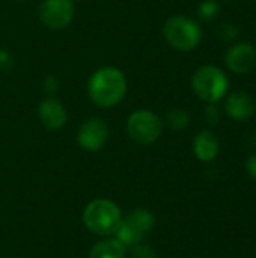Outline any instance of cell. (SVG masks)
<instances>
[{
  "label": "cell",
  "instance_id": "obj_1",
  "mask_svg": "<svg viewBox=\"0 0 256 258\" xmlns=\"http://www.w3.org/2000/svg\"><path fill=\"white\" fill-rule=\"evenodd\" d=\"M88 92L94 104L98 107H113L124 98L127 92L125 76L115 67L100 68L89 79Z\"/></svg>",
  "mask_w": 256,
  "mask_h": 258
},
{
  "label": "cell",
  "instance_id": "obj_2",
  "mask_svg": "<svg viewBox=\"0 0 256 258\" xmlns=\"http://www.w3.org/2000/svg\"><path fill=\"white\" fill-rule=\"evenodd\" d=\"M122 221L121 209L107 198L91 201L83 212L84 227L97 236H113Z\"/></svg>",
  "mask_w": 256,
  "mask_h": 258
},
{
  "label": "cell",
  "instance_id": "obj_3",
  "mask_svg": "<svg viewBox=\"0 0 256 258\" xmlns=\"http://www.w3.org/2000/svg\"><path fill=\"white\" fill-rule=\"evenodd\" d=\"M192 88L195 94L205 103L220 101L229 88V79L225 71L216 65L199 67L192 77Z\"/></svg>",
  "mask_w": 256,
  "mask_h": 258
},
{
  "label": "cell",
  "instance_id": "obj_4",
  "mask_svg": "<svg viewBox=\"0 0 256 258\" xmlns=\"http://www.w3.org/2000/svg\"><path fill=\"white\" fill-rule=\"evenodd\" d=\"M164 39L178 51H192L202 39L201 26L184 15H174L166 20L163 27Z\"/></svg>",
  "mask_w": 256,
  "mask_h": 258
},
{
  "label": "cell",
  "instance_id": "obj_5",
  "mask_svg": "<svg viewBox=\"0 0 256 258\" xmlns=\"http://www.w3.org/2000/svg\"><path fill=\"white\" fill-rule=\"evenodd\" d=\"M163 130L161 119L157 113L142 109L133 112L127 119V133L128 136L140 145L154 144Z\"/></svg>",
  "mask_w": 256,
  "mask_h": 258
},
{
  "label": "cell",
  "instance_id": "obj_6",
  "mask_svg": "<svg viewBox=\"0 0 256 258\" xmlns=\"http://www.w3.org/2000/svg\"><path fill=\"white\" fill-rule=\"evenodd\" d=\"M72 0H44L39 6V20L50 29H63L74 18Z\"/></svg>",
  "mask_w": 256,
  "mask_h": 258
},
{
  "label": "cell",
  "instance_id": "obj_7",
  "mask_svg": "<svg viewBox=\"0 0 256 258\" xmlns=\"http://www.w3.org/2000/svg\"><path fill=\"white\" fill-rule=\"evenodd\" d=\"M107 138H109V127L100 118H91L84 121L78 128V135H77L78 145L91 153L101 150L106 145Z\"/></svg>",
  "mask_w": 256,
  "mask_h": 258
},
{
  "label": "cell",
  "instance_id": "obj_8",
  "mask_svg": "<svg viewBox=\"0 0 256 258\" xmlns=\"http://www.w3.org/2000/svg\"><path fill=\"white\" fill-rule=\"evenodd\" d=\"M225 62L226 67L235 74L249 73L256 63L255 47L249 42H237L228 50Z\"/></svg>",
  "mask_w": 256,
  "mask_h": 258
},
{
  "label": "cell",
  "instance_id": "obj_9",
  "mask_svg": "<svg viewBox=\"0 0 256 258\" xmlns=\"http://www.w3.org/2000/svg\"><path fill=\"white\" fill-rule=\"evenodd\" d=\"M256 103L253 97L244 91H237L228 95L225 101V112L229 118L237 121H246L253 116Z\"/></svg>",
  "mask_w": 256,
  "mask_h": 258
},
{
  "label": "cell",
  "instance_id": "obj_10",
  "mask_svg": "<svg viewBox=\"0 0 256 258\" xmlns=\"http://www.w3.org/2000/svg\"><path fill=\"white\" fill-rule=\"evenodd\" d=\"M38 116L42 125L48 130H59L66 122V110L65 106L56 98H45L39 103Z\"/></svg>",
  "mask_w": 256,
  "mask_h": 258
},
{
  "label": "cell",
  "instance_id": "obj_11",
  "mask_svg": "<svg viewBox=\"0 0 256 258\" xmlns=\"http://www.w3.org/2000/svg\"><path fill=\"white\" fill-rule=\"evenodd\" d=\"M195 156L201 162H213L219 154V139L210 130H202L193 141Z\"/></svg>",
  "mask_w": 256,
  "mask_h": 258
},
{
  "label": "cell",
  "instance_id": "obj_12",
  "mask_svg": "<svg viewBox=\"0 0 256 258\" xmlns=\"http://www.w3.org/2000/svg\"><path fill=\"white\" fill-rule=\"evenodd\" d=\"M125 252L127 248L112 237L97 242L89 252V258H125Z\"/></svg>",
  "mask_w": 256,
  "mask_h": 258
},
{
  "label": "cell",
  "instance_id": "obj_13",
  "mask_svg": "<svg viewBox=\"0 0 256 258\" xmlns=\"http://www.w3.org/2000/svg\"><path fill=\"white\" fill-rule=\"evenodd\" d=\"M130 227H133L137 233H140L143 237L145 234H148L154 225H155V218L151 212H148L146 209H136L131 210L125 218H122Z\"/></svg>",
  "mask_w": 256,
  "mask_h": 258
},
{
  "label": "cell",
  "instance_id": "obj_14",
  "mask_svg": "<svg viewBox=\"0 0 256 258\" xmlns=\"http://www.w3.org/2000/svg\"><path fill=\"white\" fill-rule=\"evenodd\" d=\"M220 12V3L217 0H204L198 6V15L204 21H211L217 18Z\"/></svg>",
  "mask_w": 256,
  "mask_h": 258
},
{
  "label": "cell",
  "instance_id": "obj_15",
  "mask_svg": "<svg viewBox=\"0 0 256 258\" xmlns=\"http://www.w3.org/2000/svg\"><path fill=\"white\" fill-rule=\"evenodd\" d=\"M167 122L174 130H184L190 122V116L183 109H174L167 113Z\"/></svg>",
  "mask_w": 256,
  "mask_h": 258
},
{
  "label": "cell",
  "instance_id": "obj_16",
  "mask_svg": "<svg viewBox=\"0 0 256 258\" xmlns=\"http://www.w3.org/2000/svg\"><path fill=\"white\" fill-rule=\"evenodd\" d=\"M217 33H219V36H220L222 41L234 42V41H237V39L240 38L241 29H240L237 24H234V23H223V24L219 27Z\"/></svg>",
  "mask_w": 256,
  "mask_h": 258
},
{
  "label": "cell",
  "instance_id": "obj_17",
  "mask_svg": "<svg viewBox=\"0 0 256 258\" xmlns=\"http://www.w3.org/2000/svg\"><path fill=\"white\" fill-rule=\"evenodd\" d=\"M130 255L131 258H157V252L145 243H137L130 248Z\"/></svg>",
  "mask_w": 256,
  "mask_h": 258
},
{
  "label": "cell",
  "instance_id": "obj_18",
  "mask_svg": "<svg viewBox=\"0 0 256 258\" xmlns=\"http://www.w3.org/2000/svg\"><path fill=\"white\" fill-rule=\"evenodd\" d=\"M204 116H205V119H207L208 124H211V125L219 124V121H220V110H219V107L216 106V103H210V104L205 107Z\"/></svg>",
  "mask_w": 256,
  "mask_h": 258
},
{
  "label": "cell",
  "instance_id": "obj_19",
  "mask_svg": "<svg viewBox=\"0 0 256 258\" xmlns=\"http://www.w3.org/2000/svg\"><path fill=\"white\" fill-rule=\"evenodd\" d=\"M246 169H247V172H249V175L256 180V153L255 154H252L247 160H246Z\"/></svg>",
  "mask_w": 256,
  "mask_h": 258
},
{
  "label": "cell",
  "instance_id": "obj_20",
  "mask_svg": "<svg viewBox=\"0 0 256 258\" xmlns=\"http://www.w3.org/2000/svg\"><path fill=\"white\" fill-rule=\"evenodd\" d=\"M223 2H232V0H223Z\"/></svg>",
  "mask_w": 256,
  "mask_h": 258
},
{
  "label": "cell",
  "instance_id": "obj_21",
  "mask_svg": "<svg viewBox=\"0 0 256 258\" xmlns=\"http://www.w3.org/2000/svg\"><path fill=\"white\" fill-rule=\"evenodd\" d=\"M253 2H256V0H253Z\"/></svg>",
  "mask_w": 256,
  "mask_h": 258
}]
</instances>
